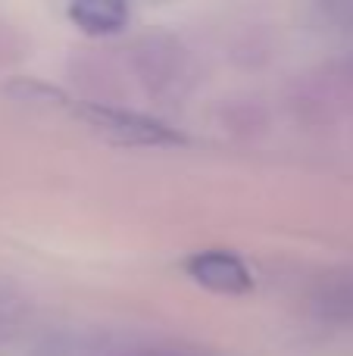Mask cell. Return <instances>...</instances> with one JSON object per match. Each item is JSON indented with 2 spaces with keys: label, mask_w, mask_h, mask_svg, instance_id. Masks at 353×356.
I'll return each mask as SVG.
<instances>
[{
  "label": "cell",
  "mask_w": 353,
  "mask_h": 356,
  "mask_svg": "<svg viewBox=\"0 0 353 356\" xmlns=\"http://www.w3.org/2000/svg\"><path fill=\"white\" fill-rule=\"evenodd\" d=\"M79 113L88 119V125L104 131V135L113 138L116 144H131V147H179V144L188 141L172 125L160 122V119H150L135 110L88 104V106H81Z\"/></svg>",
  "instance_id": "6da1fadb"
},
{
  "label": "cell",
  "mask_w": 353,
  "mask_h": 356,
  "mask_svg": "<svg viewBox=\"0 0 353 356\" xmlns=\"http://www.w3.org/2000/svg\"><path fill=\"white\" fill-rule=\"evenodd\" d=\"M185 272L194 284L222 297H244L254 291V272L231 250H197L185 259Z\"/></svg>",
  "instance_id": "7a4b0ae2"
},
{
  "label": "cell",
  "mask_w": 353,
  "mask_h": 356,
  "mask_svg": "<svg viewBox=\"0 0 353 356\" xmlns=\"http://www.w3.org/2000/svg\"><path fill=\"white\" fill-rule=\"evenodd\" d=\"M69 19L85 35L106 38L119 35L129 25V6L119 3V0H79V3L69 6Z\"/></svg>",
  "instance_id": "3957f363"
},
{
  "label": "cell",
  "mask_w": 353,
  "mask_h": 356,
  "mask_svg": "<svg viewBox=\"0 0 353 356\" xmlns=\"http://www.w3.org/2000/svg\"><path fill=\"white\" fill-rule=\"evenodd\" d=\"M313 313L331 322L353 319V278H325L313 294Z\"/></svg>",
  "instance_id": "277c9868"
}]
</instances>
